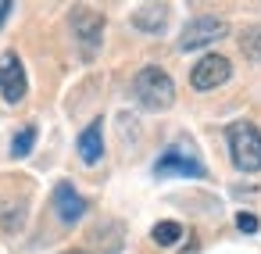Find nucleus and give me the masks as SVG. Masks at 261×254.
<instances>
[{
    "label": "nucleus",
    "mask_w": 261,
    "mask_h": 254,
    "mask_svg": "<svg viewBox=\"0 0 261 254\" xmlns=\"http://www.w3.org/2000/svg\"><path fill=\"white\" fill-rule=\"evenodd\" d=\"M229 75H232L229 58H222V54H204V58L193 65V72H190V86H193V90H215V86H225Z\"/></svg>",
    "instance_id": "nucleus-7"
},
{
    "label": "nucleus",
    "mask_w": 261,
    "mask_h": 254,
    "mask_svg": "<svg viewBox=\"0 0 261 254\" xmlns=\"http://www.w3.org/2000/svg\"><path fill=\"white\" fill-rule=\"evenodd\" d=\"M179 254H200V247H197V243H193V240H190V243H186V247H182V250H179Z\"/></svg>",
    "instance_id": "nucleus-16"
},
{
    "label": "nucleus",
    "mask_w": 261,
    "mask_h": 254,
    "mask_svg": "<svg viewBox=\"0 0 261 254\" xmlns=\"http://www.w3.org/2000/svg\"><path fill=\"white\" fill-rule=\"evenodd\" d=\"M68 26H72V36H75V43H79L83 61L97 58V50H100V43H104V15L79 4V8H72Z\"/></svg>",
    "instance_id": "nucleus-3"
},
{
    "label": "nucleus",
    "mask_w": 261,
    "mask_h": 254,
    "mask_svg": "<svg viewBox=\"0 0 261 254\" xmlns=\"http://www.w3.org/2000/svg\"><path fill=\"white\" fill-rule=\"evenodd\" d=\"M133 100L143 108V111H168L175 104V83L165 68L158 65H147L133 75Z\"/></svg>",
    "instance_id": "nucleus-1"
},
{
    "label": "nucleus",
    "mask_w": 261,
    "mask_h": 254,
    "mask_svg": "<svg viewBox=\"0 0 261 254\" xmlns=\"http://www.w3.org/2000/svg\"><path fill=\"white\" fill-rule=\"evenodd\" d=\"M236 225H240L243 233H257V218H254V215H236Z\"/></svg>",
    "instance_id": "nucleus-14"
},
{
    "label": "nucleus",
    "mask_w": 261,
    "mask_h": 254,
    "mask_svg": "<svg viewBox=\"0 0 261 254\" xmlns=\"http://www.w3.org/2000/svg\"><path fill=\"white\" fill-rule=\"evenodd\" d=\"M225 143H229V158L240 172H261V129L247 118L229 122L225 129Z\"/></svg>",
    "instance_id": "nucleus-2"
},
{
    "label": "nucleus",
    "mask_w": 261,
    "mask_h": 254,
    "mask_svg": "<svg viewBox=\"0 0 261 254\" xmlns=\"http://www.w3.org/2000/svg\"><path fill=\"white\" fill-rule=\"evenodd\" d=\"M0 93H4L8 104H22L29 93V75H25V65L15 50L0 54Z\"/></svg>",
    "instance_id": "nucleus-5"
},
{
    "label": "nucleus",
    "mask_w": 261,
    "mask_h": 254,
    "mask_svg": "<svg viewBox=\"0 0 261 254\" xmlns=\"http://www.w3.org/2000/svg\"><path fill=\"white\" fill-rule=\"evenodd\" d=\"M222 36H229V22L215 18V15H200V18L186 22V29L179 36V50H197V47H207Z\"/></svg>",
    "instance_id": "nucleus-6"
},
{
    "label": "nucleus",
    "mask_w": 261,
    "mask_h": 254,
    "mask_svg": "<svg viewBox=\"0 0 261 254\" xmlns=\"http://www.w3.org/2000/svg\"><path fill=\"white\" fill-rule=\"evenodd\" d=\"M240 50H243L250 61H261V29H257V26L240 36Z\"/></svg>",
    "instance_id": "nucleus-13"
},
{
    "label": "nucleus",
    "mask_w": 261,
    "mask_h": 254,
    "mask_svg": "<svg viewBox=\"0 0 261 254\" xmlns=\"http://www.w3.org/2000/svg\"><path fill=\"white\" fill-rule=\"evenodd\" d=\"M86 208H90L86 197H83L68 179H61V183L54 186V215H58L65 225H75V222L86 215Z\"/></svg>",
    "instance_id": "nucleus-8"
},
{
    "label": "nucleus",
    "mask_w": 261,
    "mask_h": 254,
    "mask_svg": "<svg viewBox=\"0 0 261 254\" xmlns=\"http://www.w3.org/2000/svg\"><path fill=\"white\" fill-rule=\"evenodd\" d=\"M11 8H15V4H11V0H4V4H0V26H4V22H8V15H11Z\"/></svg>",
    "instance_id": "nucleus-15"
},
{
    "label": "nucleus",
    "mask_w": 261,
    "mask_h": 254,
    "mask_svg": "<svg viewBox=\"0 0 261 254\" xmlns=\"http://www.w3.org/2000/svg\"><path fill=\"white\" fill-rule=\"evenodd\" d=\"M75 150H79L83 165H97V161L104 158V122H100V118H93V122L79 133Z\"/></svg>",
    "instance_id": "nucleus-10"
},
{
    "label": "nucleus",
    "mask_w": 261,
    "mask_h": 254,
    "mask_svg": "<svg viewBox=\"0 0 261 254\" xmlns=\"http://www.w3.org/2000/svg\"><path fill=\"white\" fill-rule=\"evenodd\" d=\"M154 175H158V179H168V175L204 179L207 168H204V161L197 158V150H193L190 143H172V147H165V154L154 161Z\"/></svg>",
    "instance_id": "nucleus-4"
},
{
    "label": "nucleus",
    "mask_w": 261,
    "mask_h": 254,
    "mask_svg": "<svg viewBox=\"0 0 261 254\" xmlns=\"http://www.w3.org/2000/svg\"><path fill=\"white\" fill-rule=\"evenodd\" d=\"M61 254H90V250H83V247H72V250H61Z\"/></svg>",
    "instance_id": "nucleus-17"
},
{
    "label": "nucleus",
    "mask_w": 261,
    "mask_h": 254,
    "mask_svg": "<svg viewBox=\"0 0 261 254\" xmlns=\"http://www.w3.org/2000/svg\"><path fill=\"white\" fill-rule=\"evenodd\" d=\"M133 29L147 33V36H161L168 29V4H143L133 11Z\"/></svg>",
    "instance_id": "nucleus-9"
},
{
    "label": "nucleus",
    "mask_w": 261,
    "mask_h": 254,
    "mask_svg": "<svg viewBox=\"0 0 261 254\" xmlns=\"http://www.w3.org/2000/svg\"><path fill=\"white\" fill-rule=\"evenodd\" d=\"M150 236H154V243H158V247H172V243H179V240L186 236V229H182L179 222L165 218V222H158V225L150 229Z\"/></svg>",
    "instance_id": "nucleus-11"
},
{
    "label": "nucleus",
    "mask_w": 261,
    "mask_h": 254,
    "mask_svg": "<svg viewBox=\"0 0 261 254\" xmlns=\"http://www.w3.org/2000/svg\"><path fill=\"white\" fill-rule=\"evenodd\" d=\"M33 143H36V125H22V129L15 133V140H11V154H15V158H25V154L33 150Z\"/></svg>",
    "instance_id": "nucleus-12"
}]
</instances>
